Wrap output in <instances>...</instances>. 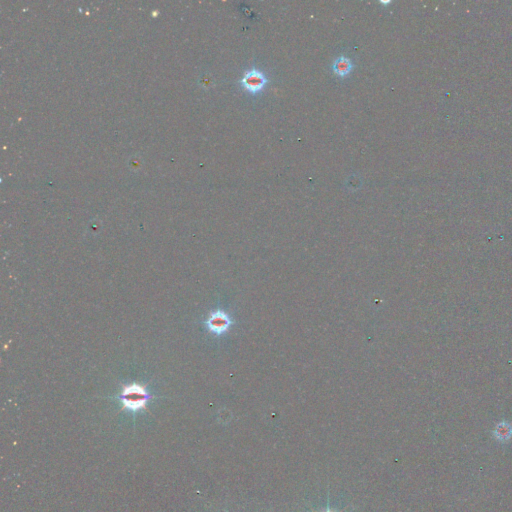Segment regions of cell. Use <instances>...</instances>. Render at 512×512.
<instances>
[{"label":"cell","instance_id":"obj_4","mask_svg":"<svg viewBox=\"0 0 512 512\" xmlns=\"http://www.w3.org/2000/svg\"><path fill=\"white\" fill-rule=\"evenodd\" d=\"M355 68V65L353 61H352L351 58L345 56V55H340L338 57H336L334 59V61L332 62V65H331V69L333 71V73L339 77V78H346L350 75V73L353 71V69Z\"/></svg>","mask_w":512,"mask_h":512},{"label":"cell","instance_id":"obj_3","mask_svg":"<svg viewBox=\"0 0 512 512\" xmlns=\"http://www.w3.org/2000/svg\"><path fill=\"white\" fill-rule=\"evenodd\" d=\"M231 324L232 319L227 313L222 310H216L212 312L205 321L207 329L215 335H221L227 332Z\"/></svg>","mask_w":512,"mask_h":512},{"label":"cell","instance_id":"obj_1","mask_svg":"<svg viewBox=\"0 0 512 512\" xmlns=\"http://www.w3.org/2000/svg\"><path fill=\"white\" fill-rule=\"evenodd\" d=\"M118 398L122 402V408L128 409L132 412H137L146 407V403L153 398V396L146 390V388L138 383H132L130 385L123 386Z\"/></svg>","mask_w":512,"mask_h":512},{"label":"cell","instance_id":"obj_6","mask_svg":"<svg viewBox=\"0 0 512 512\" xmlns=\"http://www.w3.org/2000/svg\"><path fill=\"white\" fill-rule=\"evenodd\" d=\"M379 3H381V4H389L390 1H380Z\"/></svg>","mask_w":512,"mask_h":512},{"label":"cell","instance_id":"obj_2","mask_svg":"<svg viewBox=\"0 0 512 512\" xmlns=\"http://www.w3.org/2000/svg\"><path fill=\"white\" fill-rule=\"evenodd\" d=\"M269 78L260 69L251 68L243 74L239 80L240 85L251 95H257L263 91L265 86L268 84Z\"/></svg>","mask_w":512,"mask_h":512},{"label":"cell","instance_id":"obj_7","mask_svg":"<svg viewBox=\"0 0 512 512\" xmlns=\"http://www.w3.org/2000/svg\"><path fill=\"white\" fill-rule=\"evenodd\" d=\"M326 512H331V511H329V510H328V511H326Z\"/></svg>","mask_w":512,"mask_h":512},{"label":"cell","instance_id":"obj_5","mask_svg":"<svg viewBox=\"0 0 512 512\" xmlns=\"http://www.w3.org/2000/svg\"><path fill=\"white\" fill-rule=\"evenodd\" d=\"M496 436L497 438L501 439V440H504V439H508L511 435V427L506 424V423H500L497 425V428H496Z\"/></svg>","mask_w":512,"mask_h":512}]
</instances>
